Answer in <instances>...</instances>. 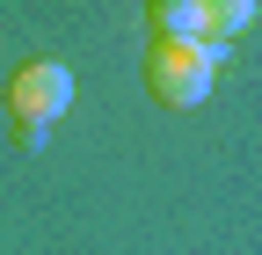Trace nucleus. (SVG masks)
<instances>
[{
	"mask_svg": "<svg viewBox=\"0 0 262 255\" xmlns=\"http://www.w3.org/2000/svg\"><path fill=\"white\" fill-rule=\"evenodd\" d=\"M226 58H233L226 37H204V44L153 37V44H146V95H153L160 110H196V102L219 88V66H226Z\"/></svg>",
	"mask_w": 262,
	"mask_h": 255,
	"instance_id": "obj_1",
	"label": "nucleus"
},
{
	"mask_svg": "<svg viewBox=\"0 0 262 255\" xmlns=\"http://www.w3.org/2000/svg\"><path fill=\"white\" fill-rule=\"evenodd\" d=\"M146 29L168 37V44H204L211 37V22H204L196 0H146Z\"/></svg>",
	"mask_w": 262,
	"mask_h": 255,
	"instance_id": "obj_3",
	"label": "nucleus"
},
{
	"mask_svg": "<svg viewBox=\"0 0 262 255\" xmlns=\"http://www.w3.org/2000/svg\"><path fill=\"white\" fill-rule=\"evenodd\" d=\"M0 95H8V117L15 124H44L51 132V124L73 110V66H66V58H22Z\"/></svg>",
	"mask_w": 262,
	"mask_h": 255,
	"instance_id": "obj_2",
	"label": "nucleus"
},
{
	"mask_svg": "<svg viewBox=\"0 0 262 255\" xmlns=\"http://www.w3.org/2000/svg\"><path fill=\"white\" fill-rule=\"evenodd\" d=\"M15 146H22V153H44L51 132H44V124H15Z\"/></svg>",
	"mask_w": 262,
	"mask_h": 255,
	"instance_id": "obj_5",
	"label": "nucleus"
},
{
	"mask_svg": "<svg viewBox=\"0 0 262 255\" xmlns=\"http://www.w3.org/2000/svg\"><path fill=\"white\" fill-rule=\"evenodd\" d=\"M196 8H204L211 37H226V44H233L241 29H255V0H196Z\"/></svg>",
	"mask_w": 262,
	"mask_h": 255,
	"instance_id": "obj_4",
	"label": "nucleus"
}]
</instances>
